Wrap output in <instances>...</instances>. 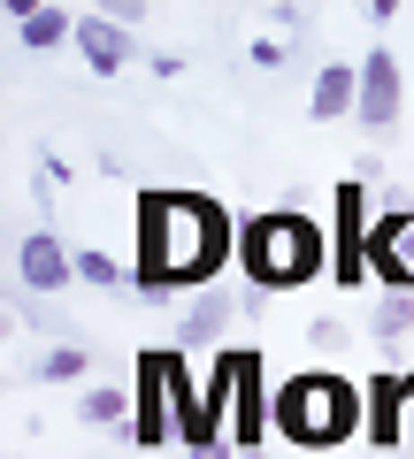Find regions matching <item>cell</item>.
<instances>
[{
    "label": "cell",
    "mask_w": 414,
    "mask_h": 459,
    "mask_svg": "<svg viewBox=\"0 0 414 459\" xmlns=\"http://www.w3.org/2000/svg\"><path fill=\"white\" fill-rule=\"evenodd\" d=\"M238 459H261V452H238Z\"/></svg>",
    "instance_id": "22"
},
{
    "label": "cell",
    "mask_w": 414,
    "mask_h": 459,
    "mask_svg": "<svg viewBox=\"0 0 414 459\" xmlns=\"http://www.w3.org/2000/svg\"><path fill=\"white\" fill-rule=\"evenodd\" d=\"M246 62H253V69H284V62H292V39H284V31H261V39L246 47Z\"/></svg>",
    "instance_id": "19"
},
{
    "label": "cell",
    "mask_w": 414,
    "mask_h": 459,
    "mask_svg": "<svg viewBox=\"0 0 414 459\" xmlns=\"http://www.w3.org/2000/svg\"><path fill=\"white\" fill-rule=\"evenodd\" d=\"M307 344H315V352H346V344H353V329L338 322V314H315V322H307Z\"/></svg>",
    "instance_id": "18"
},
{
    "label": "cell",
    "mask_w": 414,
    "mask_h": 459,
    "mask_svg": "<svg viewBox=\"0 0 414 459\" xmlns=\"http://www.w3.org/2000/svg\"><path fill=\"white\" fill-rule=\"evenodd\" d=\"M131 398H138V413H131V444H138V452L177 444V413H169V344H146V352H138Z\"/></svg>",
    "instance_id": "5"
},
{
    "label": "cell",
    "mask_w": 414,
    "mask_h": 459,
    "mask_svg": "<svg viewBox=\"0 0 414 459\" xmlns=\"http://www.w3.org/2000/svg\"><path fill=\"white\" fill-rule=\"evenodd\" d=\"M77 54L92 77H116V69H131V31H123L108 8H84L77 16Z\"/></svg>",
    "instance_id": "11"
},
{
    "label": "cell",
    "mask_w": 414,
    "mask_h": 459,
    "mask_svg": "<svg viewBox=\"0 0 414 459\" xmlns=\"http://www.w3.org/2000/svg\"><path fill=\"white\" fill-rule=\"evenodd\" d=\"M69 177H77V169H69L62 153H39V184H47V192H54V184H69Z\"/></svg>",
    "instance_id": "20"
},
{
    "label": "cell",
    "mask_w": 414,
    "mask_h": 459,
    "mask_svg": "<svg viewBox=\"0 0 414 459\" xmlns=\"http://www.w3.org/2000/svg\"><path fill=\"white\" fill-rule=\"evenodd\" d=\"M330 268V230L299 207H261V214H238V276L253 291H299Z\"/></svg>",
    "instance_id": "3"
},
{
    "label": "cell",
    "mask_w": 414,
    "mask_h": 459,
    "mask_svg": "<svg viewBox=\"0 0 414 459\" xmlns=\"http://www.w3.org/2000/svg\"><path fill=\"white\" fill-rule=\"evenodd\" d=\"M414 329V299L407 291H376V307H368V337L376 344H399Z\"/></svg>",
    "instance_id": "16"
},
{
    "label": "cell",
    "mask_w": 414,
    "mask_h": 459,
    "mask_svg": "<svg viewBox=\"0 0 414 459\" xmlns=\"http://www.w3.org/2000/svg\"><path fill=\"white\" fill-rule=\"evenodd\" d=\"M368 283L414 299V214L407 207H383L376 230H368Z\"/></svg>",
    "instance_id": "6"
},
{
    "label": "cell",
    "mask_w": 414,
    "mask_h": 459,
    "mask_svg": "<svg viewBox=\"0 0 414 459\" xmlns=\"http://www.w3.org/2000/svg\"><path fill=\"white\" fill-rule=\"evenodd\" d=\"M31 376L39 383H92V344H77V337H62V344H47V352H39L31 360Z\"/></svg>",
    "instance_id": "15"
},
{
    "label": "cell",
    "mask_w": 414,
    "mask_h": 459,
    "mask_svg": "<svg viewBox=\"0 0 414 459\" xmlns=\"http://www.w3.org/2000/svg\"><path fill=\"white\" fill-rule=\"evenodd\" d=\"M292 452H338V444L368 437V383L338 376V368H299L277 383V413H269Z\"/></svg>",
    "instance_id": "2"
},
{
    "label": "cell",
    "mask_w": 414,
    "mask_h": 459,
    "mask_svg": "<svg viewBox=\"0 0 414 459\" xmlns=\"http://www.w3.org/2000/svg\"><path fill=\"white\" fill-rule=\"evenodd\" d=\"M361 108V54H330L315 69V92H307V115L315 123H338V115Z\"/></svg>",
    "instance_id": "12"
},
{
    "label": "cell",
    "mask_w": 414,
    "mask_h": 459,
    "mask_svg": "<svg viewBox=\"0 0 414 459\" xmlns=\"http://www.w3.org/2000/svg\"><path fill=\"white\" fill-rule=\"evenodd\" d=\"M131 413H138L131 383H84L77 391V421H92V429H123L131 437Z\"/></svg>",
    "instance_id": "14"
},
{
    "label": "cell",
    "mask_w": 414,
    "mask_h": 459,
    "mask_svg": "<svg viewBox=\"0 0 414 459\" xmlns=\"http://www.w3.org/2000/svg\"><path fill=\"white\" fill-rule=\"evenodd\" d=\"M16 283L39 291V299L69 291V283H77V253H69L54 230H23V238H16Z\"/></svg>",
    "instance_id": "9"
},
{
    "label": "cell",
    "mask_w": 414,
    "mask_h": 459,
    "mask_svg": "<svg viewBox=\"0 0 414 459\" xmlns=\"http://www.w3.org/2000/svg\"><path fill=\"white\" fill-rule=\"evenodd\" d=\"M8 31H16L23 54L77 47V8H54V0H8Z\"/></svg>",
    "instance_id": "10"
},
{
    "label": "cell",
    "mask_w": 414,
    "mask_h": 459,
    "mask_svg": "<svg viewBox=\"0 0 414 459\" xmlns=\"http://www.w3.org/2000/svg\"><path fill=\"white\" fill-rule=\"evenodd\" d=\"M307 16H315L307 0H284V8H277V31H299V23H307Z\"/></svg>",
    "instance_id": "21"
},
{
    "label": "cell",
    "mask_w": 414,
    "mask_h": 459,
    "mask_svg": "<svg viewBox=\"0 0 414 459\" xmlns=\"http://www.w3.org/2000/svg\"><path fill=\"white\" fill-rule=\"evenodd\" d=\"M399 100H407V77H399L392 47H368L361 54V108H353V123H361L368 138H383L399 123Z\"/></svg>",
    "instance_id": "7"
},
{
    "label": "cell",
    "mask_w": 414,
    "mask_h": 459,
    "mask_svg": "<svg viewBox=\"0 0 414 459\" xmlns=\"http://www.w3.org/2000/svg\"><path fill=\"white\" fill-rule=\"evenodd\" d=\"M407 383H399V368H376V376H368V444H383V452H392L399 437H407Z\"/></svg>",
    "instance_id": "13"
},
{
    "label": "cell",
    "mask_w": 414,
    "mask_h": 459,
    "mask_svg": "<svg viewBox=\"0 0 414 459\" xmlns=\"http://www.w3.org/2000/svg\"><path fill=\"white\" fill-rule=\"evenodd\" d=\"M77 283L84 291H131V268L116 253H100V246H77Z\"/></svg>",
    "instance_id": "17"
},
{
    "label": "cell",
    "mask_w": 414,
    "mask_h": 459,
    "mask_svg": "<svg viewBox=\"0 0 414 459\" xmlns=\"http://www.w3.org/2000/svg\"><path fill=\"white\" fill-rule=\"evenodd\" d=\"M368 230H376V192L361 177H346L330 192V283L338 291L368 283Z\"/></svg>",
    "instance_id": "4"
},
{
    "label": "cell",
    "mask_w": 414,
    "mask_h": 459,
    "mask_svg": "<svg viewBox=\"0 0 414 459\" xmlns=\"http://www.w3.org/2000/svg\"><path fill=\"white\" fill-rule=\"evenodd\" d=\"M223 268H238V214L207 192L146 184L138 192V261L131 291L146 307H169L177 291H216Z\"/></svg>",
    "instance_id": "1"
},
{
    "label": "cell",
    "mask_w": 414,
    "mask_h": 459,
    "mask_svg": "<svg viewBox=\"0 0 414 459\" xmlns=\"http://www.w3.org/2000/svg\"><path fill=\"white\" fill-rule=\"evenodd\" d=\"M231 322H238V299H231V291H192V299L177 307L169 344H177V352H207V360H216L223 337H231Z\"/></svg>",
    "instance_id": "8"
}]
</instances>
